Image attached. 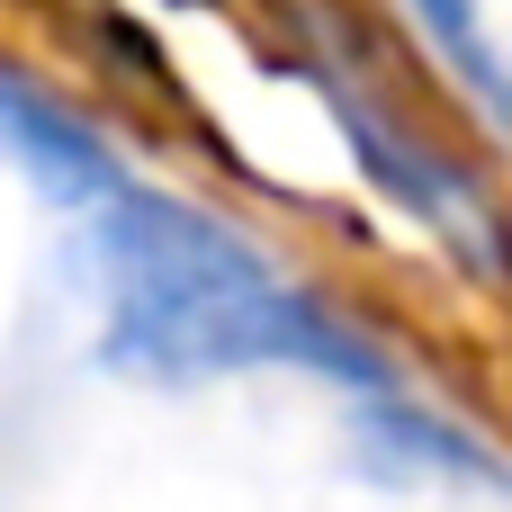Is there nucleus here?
<instances>
[{
  "label": "nucleus",
  "instance_id": "nucleus-3",
  "mask_svg": "<svg viewBox=\"0 0 512 512\" xmlns=\"http://www.w3.org/2000/svg\"><path fill=\"white\" fill-rule=\"evenodd\" d=\"M333 108H342V126H351V144H360V162H369V171H378V180H387V189H396L414 216H432V225H441V234H450L468 261H495L477 198H468V189H459L441 162H423V153H414V144H405L387 117H378V108H360V99H342V90H333Z\"/></svg>",
  "mask_w": 512,
  "mask_h": 512
},
{
  "label": "nucleus",
  "instance_id": "nucleus-4",
  "mask_svg": "<svg viewBox=\"0 0 512 512\" xmlns=\"http://www.w3.org/2000/svg\"><path fill=\"white\" fill-rule=\"evenodd\" d=\"M423 18H432L450 45H477V27H468V0H423Z\"/></svg>",
  "mask_w": 512,
  "mask_h": 512
},
{
  "label": "nucleus",
  "instance_id": "nucleus-1",
  "mask_svg": "<svg viewBox=\"0 0 512 512\" xmlns=\"http://www.w3.org/2000/svg\"><path fill=\"white\" fill-rule=\"evenodd\" d=\"M99 279H108V360L135 378H234L270 360L342 369V342L252 261L234 234L189 216L180 198L117 189L99 207Z\"/></svg>",
  "mask_w": 512,
  "mask_h": 512
},
{
  "label": "nucleus",
  "instance_id": "nucleus-2",
  "mask_svg": "<svg viewBox=\"0 0 512 512\" xmlns=\"http://www.w3.org/2000/svg\"><path fill=\"white\" fill-rule=\"evenodd\" d=\"M0 153H18L54 198H72V207H108L126 180H117V162H108V144L90 135V126H72L63 108H45L36 90H18V81H0Z\"/></svg>",
  "mask_w": 512,
  "mask_h": 512
}]
</instances>
